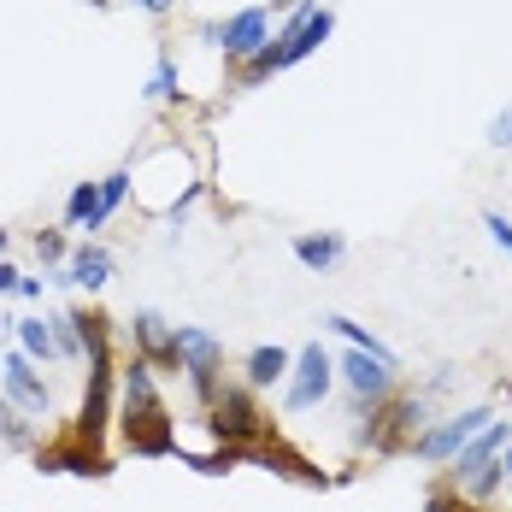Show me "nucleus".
<instances>
[{
    "mask_svg": "<svg viewBox=\"0 0 512 512\" xmlns=\"http://www.w3.org/2000/svg\"><path fill=\"white\" fill-rule=\"evenodd\" d=\"M118 395H124V407H159V383H154V365L142 354L124 359V371H118Z\"/></svg>",
    "mask_w": 512,
    "mask_h": 512,
    "instance_id": "obj_16",
    "label": "nucleus"
},
{
    "mask_svg": "<svg viewBox=\"0 0 512 512\" xmlns=\"http://www.w3.org/2000/svg\"><path fill=\"white\" fill-rule=\"evenodd\" d=\"M0 448H30V418L0 395Z\"/></svg>",
    "mask_w": 512,
    "mask_h": 512,
    "instance_id": "obj_22",
    "label": "nucleus"
},
{
    "mask_svg": "<svg viewBox=\"0 0 512 512\" xmlns=\"http://www.w3.org/2000/svg\"><path fill=\"white\" fill-rule=\"evenodd\" d=\"M106 206H101V183H77L65 201V230H101Z\"/></svg>",
    "mask_w": 512,
    "mask_h": 512,
    "instance_id": "obj_17",
    "label": "nucleus"
},
{
    "mask_svg": "<svg viewBox=\"0 0 512 512\" xmlns=\"http://www.w3.org/2000/svg\"><path fill=\"white\" fill-rule=\"evenodd\" d=\"M89 6H106V0H89Z\"/></svg>",
    "mask_w": 512,
    "mask_h": 512,
    "instance_id": "obj_32",
    "label": "nucleus"
},
{
    "mask_svg": "<svg viewBox=\"0 0 512 512\" xmlns=\"http://www.w3.org/2000/svg\"><path fill=\"white\" fill-rule=\"evenodd\" d=\"M36 259H42V265H65V259H71L65 230H36Z\"/></svg>",
    "mask_w": 512,
    "mask_h": 512,
    "instance_id": "obj_24",
    "label": "nucleus"
},
{
    "mask_svg": "<svg viewBox=\"0 0 512 512\" xmlns=\"http://www.w3.org/2000/svg\"><path fill=\"white\" fill-rule=\"evenodd\" d=\"M330 30H336V12H330V6H318V0H295V12H289L283 36H277V42H265V53L248 59L242 83L254 89V83H265L271 71H283V65H295V59H307L312 48H324V36H330Z\"/></svg>",
    "mask_w": 512,
    "mask_h": 512,
    "instance_id": "obj_1",
    "label": "nucleus"
},
{
    "mask_svg": "<svg viewBox=\"0 0 512 512\" xmlns=\"http://www.w3.org/2000/svg\"><path fill=\"white\" fill-rule=\"evenodd\" d=\"M6 242H12V236H6V230H0V259H6Z\"/></svg>",
    "mask_w": 512,
    "mask_h": 512,
    "instance_id": "obj_31",
    "label": "nucleus"
},
{
    "mask_svg": "<svg viewBox=\"0 0 512 512\" xmlns=\"http://www.w3.org/2000/svg\"><path fill=\"white\" fill-rule=\"evenodd\" d=\"M36 471H71V477H106L112 460L95 454L89 442H77V436H59L53 448H36Z\"/></svg>",
    "mask_w": 512,
    "mask_h": 512,
    "instance_id": "obj_11",
    "label": "nucleus"
},
{
    "mask_svg": "<svg viewBox=\"0 0 512 512\" xmlns=\"http://www.w3.org/2000/svg\"><path fill=\"white\" fill-rule=\"evenodd\" d=\"M59 277L77 283V289H89V295H101L106 283H112V254H106L101 242H83V248H71V259H65Z\"/></svg>",
    "mask_w": 512,
    "mask_h": 512,
    "instance_id": "obj_12",
    "label": "nucleus"
},
{
    "mask_svg": "<svg viewBox=\"0 0 512 512\" xmlns=\"http://www.w3.org/2000/svg\"><path fill=\"white\" fill-rule=\"evenodd\" d=\"M130 6H142V12H154V18H165V12H171L177 0H130Z\"/></svg>",
    "mask_w": 512,
    "mask_h": 512,
    "instance_id": "obj_29",
    "label": "nucleus"
},
{
    "mask_svg": "<svg viewBox=\"0 0 512 512\" xmlns=\"http://www.w3.org/2000/svg\"><path fill=\"white\" fill-rule=\"evenodd\" d=\"M130 342H136V354L148 359L154 371H183L177 365V324H165L154 307L130 312Z\"/></svg>",
    "mask_w": 512,
    "mask_h": 512,
    "instance_id": "obj_9",
    "label": "nucleus"
},
{
    "mask_svg": "<svg viewBox=\"0 0 512 512\" xmlns=\"http://www.w3.org/2000/svg\"><path fill=\"white\" fill-rule=\"evenodd\" d=\"M501 471H507V477H512V442H507V454H501Z\"/></svg>",
    "mask_w": 512,
    "mask_h": 512,
    "instance_id": "obj_30",
    "label": "nucleus"
},
{
    "mask_svg": "<svg viewBox=\"0 0 512 512\" xmlns=\"http://www.w3.org/2000/svg\"><path fill=\"white\" fill-rule=\"evenodd\" d=\"M265 42H271V12L265 6H248V12H230L224 24H218V48L230 53V59H254V53H265Z\"/></svg>",
    "mask_w": 512,
    "mask_h": 512,
    "instance_id": "obj_10",
    "label": "nucleus"
},
{
    "mask_svg": "<svg viewBox=\"0 0 512 512\" xmlns=\"http://www.w3.org/2000/svg\"><path fill=\"white\" fill-rule=\"evenodd\" d=\"M12 336H18V348L36 359V365H48V359L59 354V342H53V318H42V312H36V318H12Z\"/></svg>",
    "mask_w": 512,
    "mask_h": 512,
    "instance_id": "obj_18",
    "label": "nucleus"
},
{
    "mask_svg": "<svg viewBox=\"0 0 512 512\" xmlns=\"http://www.w3.org/2000/svg\"><path fill=\"white\" fill-rule=\"evenodd\" d=\"M142 95H148V101H177V95H183V89H177V59H171V53L154 59V77H148Z\"/></svg>",
    "mask_w": 512,
    "mask_h": 512,
    "instance_id": "obj_21",
    "label": "nucleus"
},
{
    "mask_svg": "<svg viewBox=\"0 0 512 512\" xmlns=\"http://www.w3.org/2000/svg\"><path fill=\"white\" fill-rule=\"evenodd\" d=\"M336 389V359L324 354V342H307L295 354V371H289V389H283V412H312L330 401Z\"/></svg>",
    "mask_w": 512,
    "mask_h": 512,
    "instance_id": "obj_5",
    "label": "nucleus"
},
{
    "mask_svg": "<svg viewBox=\"0 0 512 512\" xmlns=\"http://www.w3.org/2000/svg\"><path fill=\"white\" fill-rule=\"evenodd\" d=\"M177 365H183V377H189V389L206 412L224 389V342L201 324H177Z\"/></svg>",
    "mask_w": 512,
    "mask_h": 512,
    "instance_id": "obj_3",
    "label": "nucleus"
},
{
    "mask_svg": "<svg viewBox=\"0 0 512 512\" xmlns=\"http://www.w3.org/2000/svg\"><path fill=\"white\" fill-rule=\"evenodd\" d=\"M0 395L24 412V418H48V383H42L36 359L24 354V348L0 354Z\"/></svg>",
    "mask_w": 512,
    "mask_h": 512,
    "instance_id": "obj_8",
    "label": "nucleus"
},
{
    "mask_svg": "<svg viewBox=\"0 0 512 512\" xmlns=\"http://www.w3.org/2000/svg\"><path fill=\"white\" fill-rule=\"evenodd\" d=\"M130 183H136V177H130V165H124V171H112V177H101V206H106V218L130 201Z\"/></svg>",
    "mask_w": 512,
    "mask_h": 512,
    "instance_id": "obj_23",
    "label": "nucleus"
},
{
    "mask_svg": "<svg viewBox=\"0 0 512 512\" xmlns=\"http://www.w3.org/2000/svg\"><path fill=\"white\" fill-rule=\"evenodd\" d=\"M206 430L224 448H259V442H271V418L259 412L254 389H242V383H224L218 389V401L206 407Z\"/></svg>",
    "mask_w": 512,
    "mask_h": 512,
    "instance_id": "obj_2",
    "label": "nucleus"
},
{
    "mask_svg": "<svg viewBox=\"0 0 512 512\" xmlns=\"http://www.w3.org/2000/svg\"><path fill=\"white\" fill-rule=\"evenodd\" d=\"M483 230H489V242H495L501 254H512V218H507V212H495V206H489V212H483Z\"/></svg>",
    "mask_w": 512,
    "mask_h": 512,
    "instance_id": "obj_25",
    "label": "nucleus"
},
{
    "mask_svg": "<svg viewBox=\"0 0 512 512\" xmlns=\"http://www.w3.org/2000/svg\"><path fill=\"white\" fill-rule=\"evenodd\" d=\"M336 371H342V389H348L354 412H371V407H383V401L395 395V365H383V359L359 354V348L336 359Z\"/></svg>",
    "mask_w": 512,
    "mask_h": 512,
    "instance_id": "obj_7",
    "label": "nucleus"
},
{
    "mask_svg": "<svg viewBox=\"0 0 512 512\" xmlns=\"http://www.w3.org/2000/svg\"><path fill=\"white\" fill-rule=\"evenodd\" d=\"M242 371H248V389H271V383H289L295 354L277 348V342H265V348H254V354L242 359Z\"/></svg>",
    "mask_w": 512,
    "mask_h": 512,
    "instance_id": "obj_14",
    "label": "nucleus"
},
{
    "mask_svg": "<svg viewBox=\"0 0 512 512\" xmlns=\"http://www.w3.org/2000/svg\"><path fill=\"white\" fill-rule=\"evenodd\" d=\"M118 436H124V448L142 454V460L177 454V430H171L165 401H159V407H118Z\"/></svg>",
    "mask_w": 512,
    "mask_h": 512,
    "instance_id": "obj_6",
    "label": "nucleus"
},
{
    "mask_svg": "<svg viewBox=\"0 0 512 512\" xmlns=\"http://www.w3.org/2000/svg\"><path fill=\"white\" fill-rule=\"evenodd\" d=\"M53 342H59V359H83V312L77 307L53 312Z\"/></svg>",
    "mask_w": 512,
    "mask_h": 512,
    "instance_id": "obj_20",
    "label": "nucleus"
},
{
    "mask_svg": "<svg viewBox=\"0 0 512 512\" xmlns=\"http://www.w3.org/2000/svg\"><path fill=\"white\" fill-rule=\"evenodd\" d=\"M324 330H336V336H348V342H354L359 354H371V359H383V365H395V371H401V359L389 354V348H383V342H377V336H371L365 324H354V318H342V312H330V318H324Z\"/></svg>",
    "mask_w": 512,
    "mask_h": 512,
    "instance_id": "obj_19",
    "label": "nucleus"
},
{
    "mask_svg": "<svg viewBox=\"0 0 512 512\" xmlns=\"http://www.w3.org/2000/svg\"><path fill=\"white\" fill-rule=\"evenodd\" d=\"M342 254H348V242L336 236V230H307V236H295V259L307 265V271H330V265H342Z\"/></svg>",
    "mask_w": 512,
    "mask_h": 512,
    "instance_id": "obj_15",
    "label": "nucleus"
},
{
    "mask_svg": "<svg viewBox=\"0 0 512 512\" xmlns=\"http://www.w3.org/2000/svg\"><path fill=\"white\" fill-rule=\"evenodd\" d=\"M424 507H430V512H471V501H465L460 489H430V495H424Z\"/></svg>",
    "mask_w": 512,
    "mask_h": 512,
    "instance_id": "obj_26",
    "label": "nucleus"
},
{
    "mask_svg": "<svg viewBox=\"0 0 512 512\" xmlns=\"http://www.w3.org/2000/svg\"><path fill=\"white\" fill-rule=\"evenodd\" d=\"M18 283H24V271H18V265H6V259H0V295H18Z\"/></svg>",
    "mask_w": 512,
    "mask_h": 512,
    "instance_id": "obj_28",
    "label": "nucleus"
},
{
    "mask_svg": "<svg viewBox=\"0 0 512 512\" xmlns=\"http://www.w3.org/2000/svg\"><path fill=\"white\" fill-rule=\"evenodd\" d=\"M489 148H512V106H501L489 118Z\"/></svg>",
    "mask_w": 512,
    "mask_h": 512,
    "instance_id": "obj_27",
    "label": "nucleus"
},
{
    "mask_svg": "<svg viewBox=\"0 0 512 512\" xmlns=\"http://www.w3.org/2000/svg\"><path fill=\"white\" fill-rule=\"evenodd\" d=\"M248 465H265V471H283V477H295V483H307V489H324V483H330L324 471H312V465L301 460L295 448H283L277 436H271V442H259V448H248Z\"/></svg>",
    "mask_w": 512,
    "mask_h": 512,
    "instance_id": "obj_13",
    "label": "nucleus"
},
{
    "mask_svg": "<svg viewBox=\"0 0 512 512\" xmlns=\"http://www.w3.org/2000/svg\"><path fill=\"white\" fill-rule=\"evenodd\" d=\"M489 424H495V412L489 407H465V412H454V418H442V424H430V430L412 442V454L430 460V465H454V454H465Z\"/></svg>",
    "mask_w": 512,
    "mask_h": 512,
    "instance_id": "obj_4",
    "label": "nucleus"
}]
</instances>
